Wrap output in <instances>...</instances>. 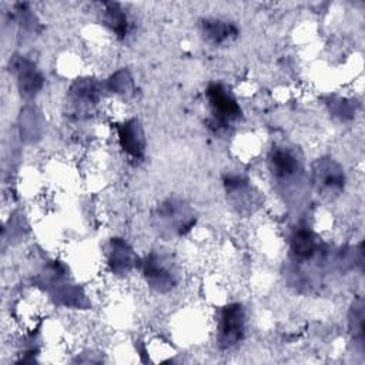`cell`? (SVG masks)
Listing matches in <instances>:
<instances>
[{
	"label": "cell",
	"mask_w": 365,
	"mask_h": 365,
	"mask_svg": "<svg viewBox=\"0 0 365 365\" xmlns=\"http://www.w3.org/2000/svg\"><path fill=\"white\" fill-rule=\"evenodd\" d=\"M207 100L211 110V121L218 128H225L241 115L240 104L235 97L222 84H210L207 91Z\"/></svg>",
	"instance_id": "6da1fadb"
},
{
	"label": "cell",
	"mask_w": 365,
	"mask_h": 365,
	"mask_svg": "<svg viewBox=\"0 0 365 365\" xmlns=\"http://www.w3.org/2000/svg\"><path fill=\"white\" fill-rule=\"evenodd\" d=\"M144 277L147 284L158 292H167L177 284L174 261L164 254H150L144 261Z\"/></svg>",
	"instance_id": "7a4b0ae2"
},
{
	"label": "cell",
	"mask_w": 365,
	"mask_h": 365,
	"mask_svg": "<svg viewBox=\"0 0 365 365\" xmlns=\"http://www.w3.org/2000/svg\"><path fill=\"white\" fill-rule=\"evenodd\" d=\"M217 331L222 348H231L241 341L245 331V314L240 304H230L221 309Z\"/></svg>",
	"instance_id": "3957f363"
},
{
	"label": "cell",
	"mask_w": 365,
	"mask_h": 365,
	"mask_svg": "<svg viewBox=\"0 0 365 365\" xmlns=\"http://www.w3.org/2000/svg\"><path fill=\"white\" fill-rule=\"evenodd\" d=\"M268 164L279 181H289L301 171V161L298 155L288 147H275L268 157Z\"/></svg>",
	"instance_id": "277c9868"
},
{
	"label": "cell",
	"mask_w": 365,
	"mask_h": 365,
	"mask_svg": "<svg viewBox=\"0 0 365 365\" xmlns=\"http://www.w3.org/2000/svg\"><path fill=\"white\" fill-rule=\"evenodd\" d=\"M158 220L167 227V230L180 235L188 231L194 222L188 215L187 208L182 207L181 202L175 201H170L161 205L158 211Z\"/></svg>",
	"instance_id": "5b68a950"
},
{
	"label": "cell",
	"mask_w": 365,
	"mask_h": 365,
	"mask_svg": "<svg viewBox=\"0 0 365 365\" xmlns=\"http://www.w3.org/2000/svg\"><path fill=\"white\" fill-rule=\"evenodd\" d=\"M317 184L327 194H336L344 187V174L338 164L331 161H319L314 171Z\"/></svg>",
	"instance_id": "8992f818"
},
{
	"label": "cell",
	"mask_w": 365,
	"mask_h": 365,
	"mask_svg": "<svg viewBox=\"0 0 365 365\" xmlns=\"http://www.w3.org/2000/svg\"><path fill=\"white\" fill-rule=\"evenodd\" d=\"M201 33L207 41L212 44H222L237 36V29L228 21L218 19H207L201 23Z\"/></svg>",
	"instance_id": "52a82bcc"
},
{
	"label": "cell",
	"mask_w": 365,
	"mask_h": 365,
	"mask_svg": "<svg viewBox=\"0 0 365 365\" xmlns=\"http://www.w3.org/2000/svg\"><path fill=\"white\" fill-rule=\"evenodd\" d=\"M118 138L123 148L134 157H138L144 151V138L141 128L138 127L137 121H128L123 124L118 130Z\"/></svg>",
	"instance_id": "ba28073f"
},
{
	"label": "cell",
	"mask_w": 365,
	"mask_h": 365,
	"mask_svg": "<svg viewBox=\"0 0 365 365\" xmlns=\"http://www.w3.org/2000/svg\"><path fill=\"white\" fill-rule=\"evenodd\" d=\"M134 262L133 250L124 241L115 240L111 242L110 265L113 267V271H128Z\"/></svg>",
	"instance_id": "9c48e42d"
},
{
	"label": "cell",
	"mask_w": 365,
	"mask_h": 365,
	"mask_svg": "<svg viewBox=\"0 0 365 365\" xmlns=\"http://www.w3.org/2000/svg\"><path fill=\"white\" fill-rule=\"evenodd\" d=\"M291 247H292V252L298 258L307 259L314 255V252L317 250V241H315L314 234L309 230H307L305 227H302L294 232L292 240H291Z\"/></svg>",
	"instance_id": "30bf717a"
},
{
	"label": "cell",
	"mask_w": 365,
	"mask_h": 365,
	"mask_svg": "<svg viewBox=\"0 0 365 365\" xmlns=\"http://www.w3.org/2000/svg\"><path fill=\"white\" fill-rule=\"evenodd\" d=\"M17 68H19V83H20L21 91H24L26 94L36 93L41 86L40 74L34 70V67L29 61H20L17 64Z\"/></svg>",
	"instance_id": "8fae6325"
},
{
	"label": "cell",
	"mask_w": 365,
	"mask_h": 365,
	"mask_svg": "<svg viewBox=\"0 0 365 365\" xmlns=\"http://www.w3.org/2000/svg\"><path fill=\"white\" fill-rule=\"evenodd\" d=\"M104 21L118 36H124L128 30L127 16L117 4H113V3L107 4L106 13H104Z\"/></svg>",
	"instance_id": "7c38bea8"
}]
</instances>
